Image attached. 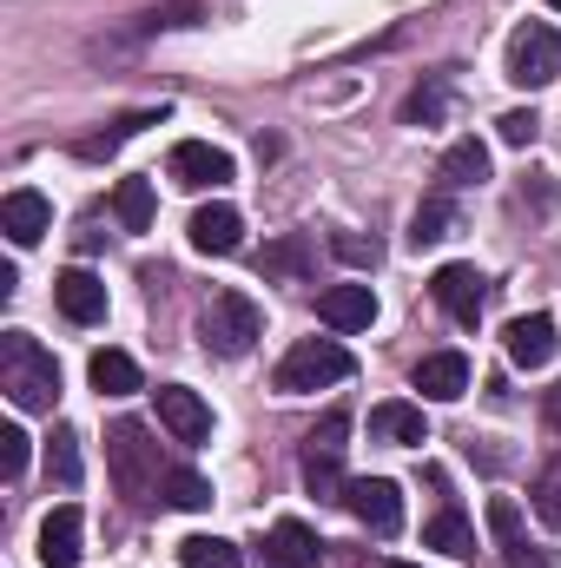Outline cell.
I'll return each mask as SVG.
<instances>
[{"label": "cell", "instance_id": "cell-1", "mask_svg": "<svg viewBox=\"0 0 561 568\" xmlns=\"http://www.w3.org/2000/svg\"><path fill=\"white\" fill-rule=\"evenodd\" d=\"M0 390L20 404V410H53L60 404V364L40 337L27 331H7L0 337Z\"/></svg>", "mask_w": 561, "mask_h": 568}, {"label": "cell", "instance_id": "cell-2", "mask_svg": "<svg viewBox=\"0 0 561 568\" xmlns=\"http://www.w3.org/2000/svg\"><path fill=\"white\" fill-rule=\"evenodd\" d=\"M106 463H113V483H120V496L126 503H152V496H165V476L172 469H159V443L145 436V424H113L106 429Z\"/></svg>", "mask_w": 561, "mask_h": 568}, {"label": "cell", "instance_id": "cell-3", "mask_svg": "<svg viewBox=\"0 0 561 568\" xmlns=\"http://www.w3.org/2000/svg\"><path fill=\"white\" fill-rule=\"evenodd\" d=\"M357 371V357L337 344V337H304V344H290L284 351V364H278V384L284 397H304V390H324V384H344Z\"/></svg>", "mask_w": 561, "mask_h": 568}, {"label": "cell", "instance_id": "cell-4", "mask_svg": "<svg viewBox=\"0 0 561 568\" xmlns=\"http://www.w3.org/2000/svg\"><path fill=\"white\" fill-rule=\"evenodd\" d=\"M198 337H205V351H218V357H245V351L265 337V311H258L245 291H212V304H205V317H198Z\"/></svg>", "mask_w": 561, "mask_h": 568}, {"label": "cell", "instance_id": "cell-5", "mask_svg": "<svg viewBox=\"0 0 561 568\" xmlns=\"http://www.w3.org/2000/svg\"><path fill=\"white\" fill-rule=\"evenodd\" d=\"M344 509L370 529V536H397L404 529V489L390 476H350L344 483Z\"/></svg>", "mask_w": 561, "mask_h": 568}, {"label": "cell", "instance_id": "cell-6", "mask_svg": "<svg viewBox=\"0 0 561 568\" xmlns=\"http://www.w3.org/2000/svg\"><path fill=\"white\" fill-rule=\"evenodd\" d=\"M561 67V33L549 20H529L516 40H509V80L516 87H549Z\"/></svg>", "mask_w": 561, "mask_h": 568}, {"label": "cell", "instance_id": "cell-7", "mask_svg": "<svg viewBox=\"0 0 561 568\" xmlns=\"http://www.w3.org/2000/svg\"><path fill=\"white\" fill-rule=\"evenodd\" d=\"M165 172L185 192H218V185H232V152H218L212 140H178L172 159H165Z\"/></svg>", "mask_w": 561, "mask_h": 568}, {"label": "cell", "instance_id": "cell-8", "mask_svg": "<svg viewBox=\"0 0 561 568\" xmlns=\"http://www.w3.org/2000/svg\"><path fill=\"white\" fill-rule=\"evenodd\" d=\"M429 291H436V304H442L456 324H476V317H482V304H489V284H482L476 265H442V272L429 278Z\"/></svg>", "mask_w": 561, "mask_h": 568}, {"label": "cell", "instance_id": "cell-9", "mask_svg": "<svg viewBox=\"0 0 561 568\" xmlns=\"http://www.w3.org/2000/svg\"><path fill=\"white\" fill-rule=\"evenodd\" d=\"M80 542H86V516L73 503H60L47 523H40V562L47 568H80Z\"/></svg>", "mask_w": 561, "mask_h": 568}, {"label": "cell", "instance_id": "cell-10", "mask_svg": "<svg viewBox=\"0 0 561 568\" xmlns=\"http://www.w3.org/2000/svg\"><path fill=\"white\" fill-rule=\"evenodd\" d=\"M317 317H324L330 331H370V324H377V291H370V284H330V291L317 297Z\"/></svg>", "mask_w": 561, "mask_h": 568}, {"label": "cell", "instance_id": "cell-11", "mask_svg": "<svg viewBox=\"0 0 561 568\" xmlns=\"http://www.w3.org/2000/svg\"><path fill=\"white\" fill-rule=\"evenodd\" d=\"M502 344H509V357L522 364V371H542L549 357H555V317L549 311H529V317H516L509 331H502Z\"/></svg>", "mask_w": 561, "mask_h": 568}, {"label": "cell", "instance_id": "cell-12", "mask_svg": "<svg viewBox=\"0 0 561 568\" xmlns=\"http://www.w3.org/2000/svg\"><path fill=\"white\" fill-rule=\"evenodd\" d=\"M159 424L172 429L178 443H205V436H212V410H205V397H198V390L165 384V390H159Z\"/></svg>", "mask_w": 561, "mask_h": 568}, {"label": "cell", "instance_id": "cell-13", "mask_svg": "<svg viewBox=\"0 0 561 568\" xmlns=\"http://www.w3.org/2000/svg\"><path fill=\"white\" fill-rule=\"evenodd\" d=\"M0 232H7L13 245H40V239L53 232V205L20 185V192H7V205H0Z\"/></svg>", "mask_w": 561, "mask_h": 568}, {"label": "cell", "instance_id": "cell-14", "mask_svg": "<svg viewBox=\"0 0 561 568\" xmlns=\"http://www.w3.org/2000/svg\"><path fill=\"white\" fill-rule=\"evenodd\" d=\"M192 245L212 252V258H232V252L245 245V219H238V205H198V212H192Z\"/></svg>", "mask_w": 561, "mask_h": 568}, {"label": "cell", "instance_id": "cell-15", "mask_svg": "<svg viewBox=\"0 0 561 568\" xmlns=\"http://www.w3.org/2000/svg\"><path fill=\"white\" fill-rule=\"evenodd\" d=\"M53 304H60L67 324H100L106 317V284L93 278V272H60L53 278Z\"/></svg>", "mask_w": 561, "mask_h": 568}, {"label": "cell", "instance_id": "cell-16", "mask_svg": "<svg viewBox=\"0 0 561 568\" xmlns=\"http://www.w3.org/2000/svg\"><path fill=\"white\" fill-rule=\"evenodd\" d=\"M410 384H417L422 397H436V404H456V397L469 390V357H462V351H429Z\"/></svg>", "mask_w": 561, "mask_h": 568}, {"label": "cell", "instance_id": "cell-17", "mask_svg": "<svg viewBox=\"0 0 561 568\" xmlns=\"http://www.w3.org/2000/svg\"><path fill=\"white\" fill-rule=\"evenodd\" d=\"M265 562L272 568H317L324 562V542L297 516H284V523H272V536H265Z\"/></svg>", "mask_w": 561, "mask_h": 568}, {"label": "cell", "instance_id": "cell-18", "mask_svg": "<svg viewBox=\"0 0 561 568\" xmlns=\"http://www.w3.org/2000/svg\"><path fill=\"white\" fill-rule=\"evenodd\" d=\"M370 436H377V443H404V449H410V443H429L422 410H417V404H404V397H390V404H377V410H370Z\"/></svg>", "mask_w": 561, "mask_h": 568}, {"label": "cell", "instance_id": "cell-19", "mask_svg": "<svg viewBox=\"0 0 561 568\" xmlns=\"http://www.w3.org/2000/svg\"><path fill=\"white\" fill-rule=\"evenodd\" d=\"M86 377H93L100 397H133V390H140V364H133L126 351H93Z\"/></svg>", "mask_w": 561, "mask_h": 568}, {"label": "cell", "instance_id": "cell-20", "mask_svg": "<svg viewBox=\"0 0 561 568\" xmlns=\"http://www.w3.org/2000/svg\"><path fill=\"white\" fill-rule=\"evenodd\" d=\"M422 549H442V556H476V529L462 509H436L422 523Z\"/></svg>", "mask_w": 561, "mask_h": 568}, {"label": "cell", "instance_id": "cell-21", "mask_svg": "<svg viewBox=\"0 0 561 568\" xmlns=\"http://www.w3.org/2000/svg\"><path fill=\"white\" fill-rule=\"evenodd\" d=\"M304 489H310L317 503H344V456L304 443Z\"/></svg>", "mask_w": 561, "mask_h": 568}, {"label": "cell", "instance_id": "cell-22", "mask_svg": "<svg viewBox=\"0 0 561 568\" xmlns=\"http://www.w3.org/2000/svg\"><path fill=\"white\" fill-rule=\"evenodd\" d=\"M310 258H317V245L304 239V232H290V239H278V245H265V278H304L310 272Z\"/></svg>", "mask_w": 561, "mask_h": 568}, {"label": "cell", "instance_id": "cell-23", "mask_svg": "<svg viewBox=\"0 0 561 568\" xmlns=\"http://www.w3.org/2000/svg\"><path fill=\"white\" fill-rule=\"evenodd\" d=\"M456 232V205H449V192H436V199H422L417 205V219H410V245H442Z\"/></svg>", "mask_w": 561, "mask_h": 568}, {"label": "cell", "instance_id": "cell-24", "mask_svg": "<svg viewBox=\"0 0 561 568\" xmlns=\"http://www.w3.org/2000/svg\"><path fill=\"white\" fill-rule=\"evenodd\" d=\"M442 179H449V185H482V179H489V145L456 140L449 152H442Z\"/></svg>", "mask_w": 561, "mask_h": 568}, {"label": "cell", "instance_id": "cell-25", "mask_svg": "<svg viewBox=\"0 0 561 568\" xmlns=\"http://www.w3.org/2000/svg\"><path fill=\"white\" fill-rule=\"evenodd\" d=\"M113 219L126 232H152V185L145 179H120L113 185Z\"/></svg>", "mask_w": 561, "mask_h": 568}, {"label": "cell", "instance_id": "cell-26", "mask_svg": "<svg viewBox=\"0 0 561 568\" xmlns=\"http://www.w3.org/2000/svg\"><path fill=\"white\" fill-rule=\"evenodd\" d=\"M178 556H185V568H245V549L225 536H185Z\"/></svg>", "mask_w": 561, "mask_h": 568}, {"label": "cell", "instance_id": "cell-27", "mask_svg": "<svg viewBox=\"0 0 561 568\" xmlns=\"http://www.w3.org/2000/svg\"><path fill=\"white\" fill-rule=\"evenodd\" d=\"M529 496H536V516H542L549 529H561V449L536 469V489H529Z\"/></svg>", "mask_w": 561, "mask_h": 568}, {"label": "cell", "instance_id": "cell-28", "mask_svg": "<svg viewBox=\"0 0 561 568\" xmlns=\"http://www.w3.org/2000/svg\"><path fill=\"white\" fill-rule=\"evenodd\" d=\"M165 503H172V509H212V483H205L198 469H172V476H165Z\"/></svg>", "mask_w": 561, "mask_h": 568}, {"label": "cell", "instance_id": "cell-29", "mask_svg": "<svg viewBox=\"0 0 561 568\" xmlns=\"http://www.w3.org/2000/svg\"><path fill=\"white\" fill-rule=\"evenodd\" d=\"M159 113H126V120H113V133H100V140H80V159H106V152H120V145L133 140L140 126H152Z\"/></svg>", "mask_w": 561, "mask_h": 568}, {"label": "cell", "instance_id": "cell-30", "mask_svg": "<svg viewBox=\"0 0 561 568\" xmlns=\"http://www.w3.org/2000/svg\"><path fill=\"white\" fill-rule=\"evenodd\" d=\"M330 252H337L344 265H357V272H377V258H384V245L364 239V232H330Z\"/></svg>", "mask_w": 561, "mask_h": 568}, {"label": "cell", "instance_id": "cell-31", "mask_svg": "<svg viewBox=\"0 0 561 568\" xmlns=\"http://www.w3.org/2000/svg\"><path fill=\"white\" fill-rule=\"evenodd\" d=\"M0 469H7V483H20V469H27V429L20 424L0 429Z\"/></svg>", "mask_w": 561, "mask_h": 568}, {"label": "cell", "instance_id": "cell-32", "mask_svg": "<svg viewBox=\"0 0 561 568\" xmlns=\"http://www.w3.org/2000/svg\"><path fill=\"white\" fill-rule=\"evenodd\" d=\"M47 463H53V476H60V483H67V489H73V483H80V449H73V436H67V429H60V436H53V449H47Z\"/></svg>", "mask_w": 561, "mask_h": 568}, {"label": "cell", "instance_id": "cell-33", "mask_svg": "<svg viewBox=\"0 0 561 568\" xmlns=\"http://www.w3.org/2000/svg\"><path fill=\"white\" fill-rule=\"evenodd\" d=\"M344 436H350V417H344V410H330L324 424L310 429V449H337V456H344Z\"/></svg>", "mask_w": 561, "mask_h": 568}, {"label": "cell", "instance_id": "cell-34", "mask_svg": "<svg viewBox=\"0 0 561 568\" xmlns=\"http://www.w3.org/2000/svg\"><path fill=\"white\" fill-rule=\"evenodd\" d=\"M496 126H502V145H536V126H542V120H536V113H502Z\"/></svg>", "mask_w": 561, "mask_h": 568}, {"label": "cell", "instance_id": "cell-35", "mask_svg": "<svg viewBox=\"0 0 561 568\" xmlns=\"http://www.w3.org/2000/svg\"><path fill=\"white\" fill-rule=\"evenodd\" d=\"M542 424L561 436V384H549V390H542Z\"/></svg>", "mask_w": 561, "mask_h": 568}, {"label": "cell", "instance_id": "cell-36", "mask_svg": "<svg viewBox=\"0 0 561 568\" xmlns=\"http://www.w3.org/2000/svg\"><path fill=\"white\" fill-rule=\"evenodd\" d=\"M390 568H422V562H390Z\"/></svg>", "mask_w": 561, "mask_h": 568}, {"label": "cell", "instance_id": "cell-37", "mask_svg": "<svg viewBox=\"0 0 561 568\" xmlns=\"http://www.w3.org/2000/svg\"><path fill=\"white\" fill-rule=\"evenodd\" d=\"M549 7H555V13H561V0H549Z\"/></svg>", "mask_w": 561, "mask_h": 568}]
</instances>
